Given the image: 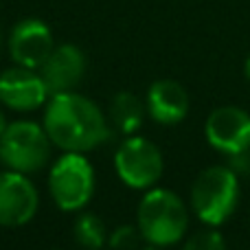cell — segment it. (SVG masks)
I'll use <instances>...</instances> for the list:
<instances>
[{"mask_svg": "<svg viewBox=\"0 0 250 250\" xmlns=\"http://www.w3.org/2000/svg\"><path fill=\"white\" fill-rule=\"evenodd\" d=\"M42 125L53 145L64 151L86 154L110 136L108 119L99 105L75 90L51 95Z\"/></svg>", "mask_w": 250, "mask_h": 250, "instance_id": "obj_1", "label": "cell"}, {"mask_svg": "<svg viewBox=\"0 0 250 250\" xmlns=\"http://www.w3.org/2000/svg\"><path fill=\"white\" fill-rule=\"evenodd\" d=\"M138 230L151 246H171L180 242L189 226L185 202L169 189H149L136 211Z\"/></svg>", "mask_w": 250, "mask_h": 250, "instance_id": "obj_2", "label": "cell"}, {"mask_svg": "<svg viewBox=\"0 0 250 250\" xmlns=\"http://www.w3.org/2000/svg\"><path fill=\"white\" fill-rule=\"evenodd\" d=\"M239 200V180L230 167H208L191 187V207L208 226H220L230 217Z\"/></svg>", "mask_w": 250, "mask_h": 250, "instance_id": "obj_3", "label": "cell"}, {"mask_svg": "<svg viewBox=\"0 0 250 250\" xmlns=\"http://www.w3.org/2000/svg\"><path fill=\"white\" fill-rule=\"evenodd\" d=\"M48 191L62 211H82L95 195V169L82 151H64L48 173Z\"/></svg>", "mask_w": 250, "mask_h": 250, "instance_id": "obj_4", "label": "cell"}, {"mask_svg": "<svg viewBox=\"0 0 250 250\" xmlns=\"http://www.w3.org/2000/svg\"><path fill=\"white\" fill-rule=\"evenodd\" d=\"M51 138L44 125L33 121H13L0 134V160L7 169L20 173H35L48 165Z\"/></svg>", "mask_w": 250, "mask_h": 250, "instance_id": "obj_5", "label": "cell"}, {"mask_svg": "<svg viewBox=\"0 0 250 250\" xmlns=\"http://www.w3.org/2000/svg\"><path fill=\"white\" fill-rule=\"evenodd\" d=\"M114 169L129 189H151L163 176V154L143 136H127L114 154Z\"/></svg>", "mask_w": 250, "mask_h": 250, "instance_id": "obj_6", "label": "cell"}, {"mask_svg": "<svg viewBox=\"0 0 250 250\" xmlns=\"http://www.w3.org/2000/svg\"><path fill=\"white\" fill-rule=\"evenodd\" d=\"M40 207V195L26 173L0 171V226L16 229L29 224Z\"/></svg>", "mask_w": 250, "mask_h": 250, "instance_id": "obj_7", "label": "cell"}, {"mask_svg": "<svg viewBox=\"0 0 250 250\" xmlns=\"http://www.w3.org/2000/svg\"><path fill=\"white\" fill-rule=\"evenodd\" d=\"M207 141L222 154L233 156L250 149V114L235 105H224L208 114Z\"/></svg>", "mask_w": 250, "mask_h": 250, "instance_id": "obj_8", "label": "cell"}, {"mask_svg": "<svg viewBox=\"0 0 250 250\" xmlns=\"http://www.w3.org/2000/svg\"><path fill=\"white\" fill-rule=\"evenodd\" d=\"M53 48L55 44L51 26L40 18H24L9 33V53L13 62L24 68L40 70Z\"/></svg>", "mask_w": 250, "mask_h": 250, "instance_id": "obj_9", "label": "cell"}, {"mask_svg": "<svg viewBox=\"0 0 250 250\" xmlns=\"http://www.w3.org/2000/svg\"><path fill=\"white\" fill-rule=\"evenodd\" d=\"M48 88L42 75L33 68L13 66L0 75V101L16 112H33L48 99Z\"/></svg>", "mask_w": 250, "mask_h": 250, "instance_id": "obj_10", "label": "cell"}, {"mask_svg": "<svg viewBox=\"0 0 250 250\" xmlns=\"http://www.w3.org/2000/svg\"><path fill=\"white\" fill-rule=\"evenodd\" d=\"M83 73H86V55L75 44L55 46L46 62L40 66V75L51 95L75 90L82 83Z\"/></svg>", "mask_w": 250, "mask_h": 250, "instance_id": "obj_11", "label": "cell"}, {"mask_svg": "<svg viewBox=\"0 0 250 250\" xmlns=\"http://www.w3.org/2000/svg\"><path fill=\"white\" fill-rule=\"evenodd\" d=\"M147 112L163 125H176L189 112V95L173 79H158L147 90Z\"/></svg>", "mask_w": 250, "mask_h": 250, "instance_id": "obj_12", "label": "cell"}, {"mask_svg": "<svg viewBox=\"0 0 250 250\" xmlns=\"http://www.w3.org/2000/svg\"><path fill=\"white\" fill-rule=\"evenodd\" d=\"M110 119H112V125L119 132L132 136L143 125L145 108H143L141 99H138L134 92L123 90V92H117L112 104H110Z\"/></svg>", "mask_w": 250, "mask_h": 250, "instance_id": "obj_13", "label": "cell"}, {"mask_svg": "<svg viewBox=\"0 0 250 250\" xmlns=\"http://www.w3.org/2000/svg\"><path fill=\"white\" fill-rule=\"evenodd\" d=\"M73 233H75V242L83 250H101L104 244L108 242V230H105L104 220L99 215H95V213H82L75 220Z\"/></svg>", "mask_w": 250, "mask_h": 250, "instance_id": "obj_14", "label": "cell"}, {"mask_svg": "<svg viewBox=\"0 0 250 250\" xmlns=\"http://www.w3.org/2000/svg\"><path fill=\"white\" fill-rule=\"evenodd\" d=\"M182 250H226V244L224 237L217 230L208 229V230H200L193 237L187 239Z\"/></svg>", "mask_w": 250, "mask_h": 250, "instance_id": "obj_15", "label": "cell"}, {"mask_svg": "<svg viewBox=\"0 0 250 250\" xmlns=\"http://www.w3.org/2000/svg\"><path fill=\"white\" fill-rule=\"evenodd\" d=\"M141 230L134 229V226H119L114 229V233L108 237V244L112 250H136L138 239H141Z\"/></svg>", "mask_w": 250, "mask_h": 250, "instance_id": "obj_16", "label": "cell"}, {"mask_svg": "<svg viewBox=\"0 0 250 250\" xmlns=\"http://www.w3.org/2000/svg\"><path fill=\"white\" fill-rule=\"evenodd\" d=\"M230 169L235 173H248L250 171V149L230 156Z\"/></svg>", "mask_w": 250, "mask_h": 250, "instance_id": "obj_17", "label": "cell"}, {"mask_svg": "<svg viewBox=\"0 0 250 250\" xmlns=\"http://www.w3.org/2000/svg\"><path fill=\"white\" fill-rule=\"evenodd\" d=\"M7 119H4V112H2V110H0V134H2L4 132V129H7Z\"/></svg>", "mask_w": 250, "mask_h": 250, "instance_id": "obj_18", "label": "cell"}, {"mask_svg": "<svg viewBox=\"0 0 250 250\" xmlns=\"http://www.w3.org/2000/svg\"><path fill=\"white\" fill-rule=\"evenodd\" d=\"M244 73H246V77L250 79V57L246 60V66H244Z\"/></svg>", "mask_w": 250, "mask_h": 250, "instance_id": "obj_19", "label": "cell"}, {"mask_svg": "<svg viewBox=\"0 0 250 250\" xmlns=\"http://www.w3.org/2000/svg\"><path fill=\"white\" fill-rule=\"evenodd\" d=\"M143 250H158V246H151V248H143Z\"/></svg>", "mask_w": 250, "mask_h": 250, "instance_id": "obj_20", "label": "cell"}, {"mask_svg": "<svg viewBox=\"0 0 250 250\" xmlns=\"http://www.w3.org/2000/svg\"><path fill=\"white\" fill-rule=\"evenodd\" d=\"M0 44H2V38H0Z\"/></svg>", "mask_w": 250, "mask_h": 250, "instance_id": "obj_21", "label": "cell"}]
</instances>
